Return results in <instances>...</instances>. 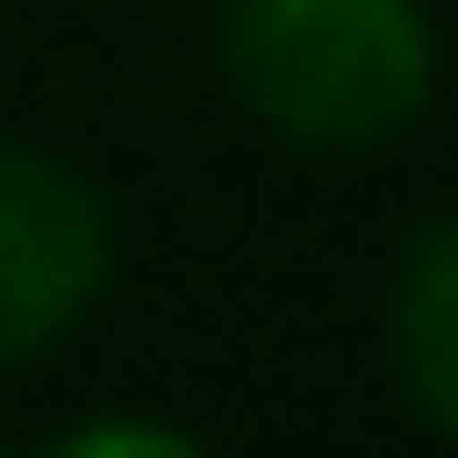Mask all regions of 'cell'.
<instances>
[{
	"label": "cell",
	"mask_w": 458,
	"mask_h": 458,
	"mask_svg": "<svg viewBox=\"0 0 458 458\" xmlns=\"http://www.w3.org/2000/svg\"><path fill=\"white\" fill-rule=\"evenodd\" d=\"M387 336H397V377H408L418 418L458 438V204L408 245V265H397Z\"/></svg>",
	"instance_id": "cell-3"
},
{
	"label": "cell",
	"mask_w": 458,
	"mask_h": 458,
	"mask_svg": "<svg viewBox=\"0 0 458 458\" xmlns=\"http://www.w3.org/2000/svg\"><path fill=\"white\" fill-rule=\"evenodd\" d=\"M72 458H102V448H143V458H194V438L164 418H92V428H62Z\"/></svg>",
	"instance_id": "cell-4"
},
{
	"label": "cell",
	"mask_w": 458,
	"mask_h": 458,
	"mask_svg": "<svg viewBox=\"0 0 458 458\" xmlns=\"http://www.w3.org/2000/svg\"><path fill=\"white\" fill-rule=\"evenodd\" d=\"M214 51L245 113L316 153L397 143L438 92V31L418 0H225Z\"/></svg>",
	"instance_id": "cell-1"
},
{
	"label": "cell",
	"mask_w": 458,
	"mask_h": 458,
	"mask_svg": "<svg viewBox=\"0 0 458 458\" xmlns=\"http://www.w3.org/2000/svg\"><path fill=\"white\" fill-rule=\"evenodd\" d=\"M113 276V214L72 164L0 143V367L41 357Z\"/></svg>",
	"instance_id": "cell-2"
}]
</instances>
